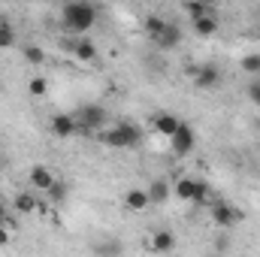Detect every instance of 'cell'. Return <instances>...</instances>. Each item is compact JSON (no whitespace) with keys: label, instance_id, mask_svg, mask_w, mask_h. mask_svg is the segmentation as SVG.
Segmentation results:
<instances>
[{"label":"cell","instance_id":"cell-12","mask_svg":"<svg viewBox=\"0 0 260 257\" xmlns=\"http://www.w3.org/2000/svg\"><path fill=\"white\" fill-rule=\"evenodd\" d=\"M94 254L97 257H121L124 254V245H121L115 236H106V239L94 242Z\"/></svg>","mask_w":260,"mask_h":257},{"label":"cell","instance_id":"cell-24","mask_svg":"<svg viewBox=\"0 0 260 257\" xmlns=\"http://www.w3.org/2000/svg\"><path fill=\"white\" fill-rule=\"evenodd\" d=\"M239 64H242L245 73H260V55H245Z\"/></svg>","mask_w":260,"mask_h":257},{"label":"cell","instance_id":"cell-28","mask_svg":"<svg viewBox=\"0 0 260 257\" xmlns=\"http://www.w3.org/2000/svg\"><path fill=\"white\" fill-rule=\"evenodd\" d=\"M3 245H9V233H6V230L0 227V248H3Z\"/></svg>","mask_w":260,"mask_h":257},{"label":"cell","instance_id":"cell-29","mask_svg":"<svg viewBox=\"0 0 260 257\" xmlns=\"http://www.w3.org/2000/svg\"><path fill=\"white\" fill-rule=\"evenodd\" d=\"M6 21H9V18H6V15H0V24H6Z\"/></svg>","mask_w":260,"mask_h":257},{"label":"cell","instance_id":"cell-26","mask_svg":"<svg viewBox=\"0 0 260 257\" xmlns=\"http://www.w3.org/2000/svg\"><path fill=\"white\" fill-rule=\"evenodd\" d=\"M245 94H248V100H251L254 106H260V79H254V82L245 88Z\"/></svg>","mask_w":260,"mask_h":257},{"label":"cell","instance_id":"cell-21","mask_svg":"<svg viewBox=\"0 0 260 257\" xmlns=\"http://www.w3.org/2000/svg\"><path fill=\"white\" fill-rule=\"evenodd\" d=\"M21 55H24V61H27V64H34V67H40L43 61H46V52H43L40 46H24V49H21Z\"/></svg>","mask_w":260,"mask_h":257},{"label":"cell","instance_id":"cell-25","mask_svg":"<svg viewBox=\"0 0 260 257\" xmlns=\"http://www.w3.org/2000/svg\"><path fill=\"white\" fill-rule=\"evenodd\" d=\"M64 197H67V185H64V182H55V185L49 188V200H55V203H61Z\"/></svg>","mask_w":260,"mask_h":257},{"label":"cell","instance_id":"cell-9","mask_svg":"<svg viewBox=\"0 0 260 257\" xmlns=\"http://www.w3.org/2000/svg\"><path fill=\"white\" fill-rule=\"evenodd\" d=\"M79 130V124H76V115H67V112H58L55 118H52V133L55 136H61V139H67V136H73Z\"/></svg>","mask_w":260,"mask_h":257},{"label":"cell","instance_id":"cell-27","mask_svg":"<svg viewBox=\"0 0 260 257\" xmlns=\"http://www.w3.org/2000/svg\"><path fill=\"white\" fill-rule=\"evenodd\" d=\"M209 197V185L206 182H197V197H194V203H203Z\"/></svg>","mask_w":260,"mask_h":257},{"label":"cell","instance_id":"cell-4","mask_svg":"<svg viewBox=\"0 0 260 257\" xmlns=\"http://www.w3.org/2000/svg\"><path fill=\"white\" fill-rule=\"evenodd\" d=\"M194 145H197V133L182 121V127L170 136V148H173L179 157H185V154H191V151H194Z\"/></svg>","mask_w":260,"mask_h":257},{"label":"cell","instance_id":"cell-14","mask_svg":"<svg viewBox=\"0 0 260 257\" xmlns=\"http://www.w3.org/2000/svg\"><path fill=\"white\" fill-rule=\"evenodd\" d=\"M148 203H167L170 200V194H173V188H170V182L167 179H154L151 185H148Z\"/></svg>","mask_w":260,"mask_h":257},{"label":"cell","instance_id":"cell-11","mask_svg":"<svg viewBox=\"0 0 260 257\" xmlns=\"http://www.w3.org/2000/svg\"><path fill=\"white\" fill-rule=\"evenodd\" d=\"M52 185H55V176H52L49 167H34V170H30V188H34V191H46L49 194Z\"/></svg>","mask_w":260,"mask_h":257},{"label":"cell","instance_id":"cell-6","mask_svg":"<svg viewBox=\"0 0 260 257\" xmlns=\"http://www.w3.org/2000/svg\"><path fill=\"white\" fill-rule=\"evenodd\" d=\"M221 82V70L215 64H203V67H197V73H194V85L197 88H203V91H209V88H215Z\"/></svg>","mask_w":260,"mask_h":257},{"label":"cell","instance_id":"cell-3","mask_svg":"<svg viewBox=\"0 0 260 257\" xmlns=\"http://www.w3.org/2000/svg\"><path fill=\"white\" fill-rule=\"evenodd\" d=\"M106 121H109V112L100 103H85L76 112V124L82 130H100V127H106Z\"/></svg>","mask_w":260,"mask_h":257},{"label":"cell","instance_id":"cell-13","mask_svg":"<svg viewBox=\"0 0 260 257\" xmlns=\"http://www.w3.org/2000/svg\"><path fill=\"white\" fill-rule=\"evenodd\" d=\"M151 248H154L157 254H170V251L176 248V233H173V230H157V233L151 236Z\"/></svg>","mask_w":260,"mask_h":257},{"label":"cell","instance_id":"cell-5","mask_svg":"<svg viewBox=\"0 0 260 257\" xmlns=\"http://www.w3.org/2000/svg\"><path fill=\"white\" fill-rule=\"evenodd\" d=\"M212 221L218 227H233L236 221H242V212L236 206H230V203H215L212 206Z\"/></svg>","mask_w":260,"mask_h":257},{"label":"cell","instance_id":"cell-30","mask_svg":"<svg viewBox=\"0 0 260 257\" xmlns=\"http://www.w3.org/2000/svg\"><path fill=\"white\" fill-rule=\"evenodd\" d=\"M0 221H3V203H0Z\"/></svg>","mask_w":260,"mask_h":257},{"label":"cell","instance_id":"cell-15","mask_svg":"<svg viewBox=\"0 0 260 257\" xmlns=\"http://www.w3.org/2000/svg\"><path fill=\"white\" fill-rule=\"evenodd\" d=\"M124 203H127L130 212H142V209L148 206V194L142 191V188H130L127 197H124Z\"/></svg>","mask_w":260,"mask_h":257},{"label":"cell","instance_id":"cell-18","mask_svg":"<svg viewBox=\"0 0 260 257\" xmlns=\"http://www.w3.org/2000/svg\"><path fill=\"white\" fill-rule=\"evenodd\" d=\"M185 12L191 15V21H197V18L212 15V6H209V3H203V0H191V3H185Z\"/></svg>","mask_w":260,"mask_h":257},{"label":"cell","instance_id":"cell-7","mask_svg":"<svg viewBox=\"0 0 260 257\" xmlns=\"http://www.w3.org/2000/svg\"><path fill=\"white\" fill-rule=\"evenodd\" d=\"M182 43V27L176 24V21H167V27L160 30V37L154 40V46L157 49H164V52H170V49H176Z\"/></svg>","mask_w":260,"mask_h":257},{"label":"cell","instance_id":"cell-17","mask_svg":"<svg viewBox=\"0 0 260 257\" xmlns=\"http://www.w3.org/2000/svg\"><path fill=\"white\" fill-rule=\"evenodd\" d=\"M37 194L34 191H24L15 197V212H21V215H30V212H37Z\"/></svg>","mask_w":260,"mask_h":257},{"label":"cell","instance_id":"cell-1","mask_svg":"<svg viewBox=\"0 0 260 257\" xmlns=\"http://www.w3.org/2000/svg\"><path fill=\"white\" fill-rule=\"evenodd\" d=\"M61 21H64V27L70 30V34L82 37L85 30L94 27V21H97V9H94L91 3H85V0L64 3V9H61Z\"/></svg>","mask_w":260,"mask_h":257},{"label":"cell","instance_id":"cell-20","mask_svg":"<svg viewBox=\"0 0 260 257\" xmlns=\"http://www.w3.org/2000/svg\"><path fill=\"white\" fill-rule=\"evenodd\" d=\"M164 27H167V18H160V15H148V18H145V30H148L151 40H157Z\"/></svg>","mask_w":260,"mask_h":257},{"label":"cell","instance_id":"cell-22","mask_svg":"<svg viewBox=\"0 0 260 257\" xmlns=\"http://www.w3.org/2000/svg\"><path fill=\"white\" fill-rule=\"evenodd\" d=\"M15 46V27L6 21V24H0V49H12Z\"/></svg>","mask_w":260,"mask_h":257},{"label":"cell","instance_id":"cell-2","mask_svg":"<svg viewBox=\"0 0 260 257\" xmlns=\"http://www.w3.org/2000/svg\"><path fill=\"white\" fill-rule=\"evenodd\" d=\"M142 142V133L136 124H127V121H118L115 127L103 130V145L109 148H136Z\"/></svg>","mask_w":260,"mask_h":257},{"label":"cell","instance_id":"cell-16","mask_svg":"<svg viewBox=\"0 0 260 257\" xmlns=\"http://www.w3.org/2000/svg\"><path fill=\"white\" fill-rule=\"evenodd\" d=\"M173 194H176L179 200H188V203H194V197H197V182H194V179H179V182L173 185Z\"/></svg>","mask_w":260,"mask_h":257},{"label":"cell","instance_id":"cell-10","mask_svg":"<svg viewBox=\"0 0 260 257\" xmlns=\"http://www.w3.org/2000/svg\"><path fill=\"white\" fill-rule=\"evenodd\" d=\"M151 121H154V130H157V133H164L167 139L182 127V118H179V115H173V112H160V115H154Z\"/></svg>","mask_w":260,"mask_h":257},{"label":"cell","instance_id":"cell-8","mask_svg":"<svg viewBox=\"0 0 260 257\" xmlns=\"http://www.w3.org/2000/svg\"><path fill=\"white\" fill-rule=\"evenodd\" d=\"M70 52L76 55V61H85V64L97 58V46H94L88 37H76V40L70 43Z\"/></svg>","mask_w":260,"mask_h":257},{"label":"cell","instance_id":"cell-19","mask_svg":"<svg viewBox=\"0 0 260 257\" xmlns=\"http://www.w3.org/2000/svg\"><path fill=\"white\" fill-rule=\"evenodd\" d=\"M194 30L200 37H212L215 30H218V21H215V15H206V18H197L194 21Z\"/></svg>","mask_w":260,"mask_h":257},{"label":"cell","instance_id":"cell-23","mask_svg":"<svg viewBox=\"0 0 260 257\" xmlns=\"http://www.w3.org/2000/svg\"><path fill=\"white\" fill-rule=\"evenodd\" d=\"M27 91H30V97H46L49 82H46L43 76H34V79H30V85H27Z\"/></svg>","mask_w":260,"mask_h":257}]
</instances>
